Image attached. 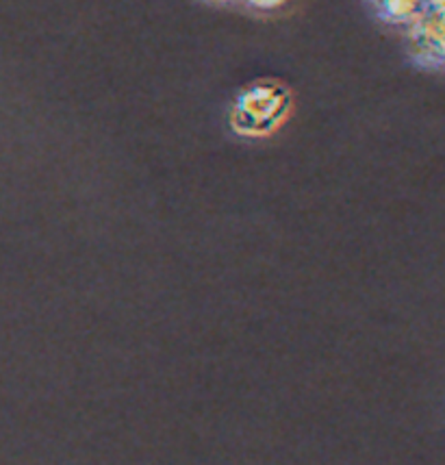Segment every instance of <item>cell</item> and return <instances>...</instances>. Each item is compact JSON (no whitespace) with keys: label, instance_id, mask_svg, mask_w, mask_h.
I'll list each match as a JSON object with an SVG mask.
<instances>
[{"label":"cell","instance_id":"4","mask_svg":"<svg viewBox=\"0 0 445 465\" xmlns=\"http://www.w3.org/2000/svg\"><path fill=\"white\" fill-rule=\"evenodd\" d=\"M252 7H259V9H276L281 7V5H285L287 0H248Z\"/></svg>","mask_w":445,"mask_h":465},{"label":"cell","instance_id":"5","mask_svg":"<svg viewBox=\"0 0 445 465\" xmlns=\"http://www.w3.org/2000/svg\"><path fill=\"white\" fill-rule=\"evenodd\" d=\"M374 3H376V0H374Z\"/></svg>","mask_w":445,"mask_h":465},{"label":"cell","instance_id":"2","mask_svg":"<svg viewBox=\"0 0 445 465\" xmlns=\"http://www.w3.org/2000/svg\"><path fill=\"white\" fill-rule=\"evenodd\" d=\"M413 53L424 61H445V0H426L409 22Z\"/></svg>","mask_w":445,"mask_h":465},{"label":"cell","instance_id":"1","mask_svg":"<svg viewBox=\"0 0 445 465\" xmlns=\"http://www.w3.org/2000/svg\"><path fill=\"white\" fill-rule=\"evenodd\" d=\"M292 109V94L285 85L263 81L239 92L232 104V126L242 135H267L276 131Z\"/></svg>","mask_w":445,"mask_h":465},{"label":"cell","instance_id":"3","mask_svg":"<svg viewBox=\"0 0 445 465\" xmlns=\"http://www.w3.org/2000/svg\"><path fill=\"white\" fill-rule=\"evenodd\" d=\"M424 3L426 0H376L382 18L396 25H409L424 7Z\"/></svg>","mask_w":445,"mask_h":465}]
</instances>
